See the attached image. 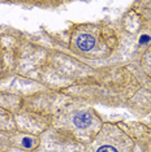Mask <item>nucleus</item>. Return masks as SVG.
I'll return each mask as SVG.
<instances>
[{
    "instance_id": "f257e3e1",
    "label": "nucleus",
    "mask_w": 151,
    "mask_h": 152,
    "mask_svg": "<svg viewBox=\"0 0 151 152\" xmlns=\"http://www.w3.org/2000/svg\"><path fill=\"white\" fill-rule=\"evenodd\" d=\"M94 38H92L91 35H87V34H84V35L78 37L77 39V46L80 50L82 51H90L92 47H94Z\"/></svg>"
},
{
    "instance_id": "f03ea898",
    "label": "nucleus",
    "mask_w": 151,
    "mask_h": 152,
    "mask_svg": "<svg viewBox=\"0 0 151 152\" xmlns=\"http://www.w3.org/2000/svg\"><path fill=\"white\" fill-rule=\"evenodd\" d=\"M91 115L90 113H86V112H81L78 113L77 116L74 117V125L78 126V127H86L91 124Z\"/></svg>"
},
{
    "instance_id": "7ed1b4c3",
    "label": "nucleus",
    "mask_w": 151,
    "mask_h": 152,
    "mask_svg": "<svg viewBox=\"0 0 151 152\" xmlns=\"http://www.w3.org/2000/svg\"><path fill=\"white\" fill-rule=\"evenodd\" d=\"M97 152H117V150L112 146H102L98 148Z\"/></svg>"
},
{
    "instance_id": "20e7f679",
    "label": "nucleus",
    "mask_w": 151,
    "mask_h": 152,
    "mask_svg": "<svg viewBox=\"0 0 151 152\" xmlns=\"http://www.w3.org/2000/svg\"><path fill=\"white\" fill-rule=\"evenodd\" d=\"M23 143H25L26 147H30V146H32V143H33V140L29 139V138H25V139H23Z\"/></svg>"
},
{
    "instance_id": "39448f33",
    "label": "nucleus",
    "mask_w": 151,
    "mask_h": 152,
    "mask_svg": "<svg viewBox=\"0 0 151 152\" xmlns=\"http://www.w3.org/2000/svg\"><path fill=\"white\" fill-rule=\"evenodd\" d=\"M147 39H149L147 37H142V38H141V43H146V42H147Z\"/></svg>"
}]
</instances>
